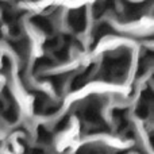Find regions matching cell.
I'll return each mask as SVG.
<instances>
[{
	"mask_svg": "<svg viewBox=\"0 0 154 154\" xmlns=\"http://www.w3.org/2000/svg\"><path fill=\"white\" fill-rule=\"evenodd\" d=\"M92 68H93V66H89L84 73L79 75L75 80H73V82H72V89H77V88L82 87V85H84L85 82H87L88 76H89V75H91V72H92Z\"/></svg>",
	"mask_w": 154,
	"mask_h": 154,
	"instance_id": "7",
	"label": "cell"
},
{
	"mask_svg": "<svg viewBox=\"0 0 154 154\" xmlns=\"http://www.w3.org/2000/svg\"><path fill=\"white\" fill-rule=\"evenodd\" d=\"M10 45L14 48L16 54H19L20 57H24L29 54V49H30V42L27 38H22L18 41H11Z\"/></svg>",
	"mask_w": 154,
	"mask_h": 154,
	"instance_id": "6",
	"label": "cell"
},
{
	"mask_svg": "<svg viewBox=\"0 0 154 154\" xmlns=\"http://www.w3.org/2000/svg\"><path fill=\"white\" fill-rule=\"evenodd\" d=\"M68 23L76 32H82L87 27V8L82 5L80 8L72 10L68 15Z\"/></svg>",
	"mask_w": 154,
	"mask_h": 154,
	"instance_id": "1",
	"label": "cell"
},
{
	"mask_svg": "<svg viewBox=\"0 0 154 154\" xmlns=\"http://www.w3.org/2000/svg\"><path fill=\"white\" fill-rule=\"evenodd\" d=\"M8 27H10V34L14 35V37H18V35L22 32V27H20V23H19V22L10 23L8 24Z\"/></svg>",
	"mask_w": 154,
	"mask_h": 154,
	"instance_id": "11",
	"label": "cell"
},
{
	"mask_svg": "<svg viewBox=\"0 0 154 154\" xmlns=\"http://www.w3.org/2000/svg\"><path fill=\"white\" fill-rule=\"evenodd\" d=\"M57 46H58V38H49V39H46V42L43 43V48L49 49V50L56 49Z\"/></svg>",
	"mask_w": 154,
	"mask_h": 154,
	"instance_id": "13",
	"label": "cell"
},
{
	"mask_svg": "<svg viewBox=\"0 0 154 154\" xmlns=\"http://www.w3.org/2000/svg\"><path fill=\"white\" fill-rule=\"evenodd\" d=\"M0 109H3V103L0 101Z\"/></svg>",
	"mask_w": 154,
	"mask_h": 154,
	"instance_id": "16",
	"label": "cell"
},
{
	"mask_svg": "<svg viewBox=\"0 0 154 154\" xmlns=\"http://www.w3.org/2000/svg\"><path fill=\"white\" fill-rule=\"evenodd\" d=\"M111 34H115V31L108 23L103 22V23L97 24L96 29H95V31H93V45H96L103 37H106V35H111Z\"/></svg>",
	"mask_w": 154,
	"mask_h": 154,
	"instance_id": "4",
	"label": "cell"
},
{
	"mask_svg": "<svg viewBox=\"0 0 154 154\" xmlns=\"http://www.w3.org/2000/svg\"><path fill=\"white\" fill-rule=\"evenodd\" d=\"M30 22H31V24H34L38 30L45 32V34H51V32L54 31L51 22L49 20L48 18H45V16H39V15L32 16V18L30 19Z\"/></svg>",
	"mask_w": 154,
	"mask_h": 154,
	"instance_id": "3",
	"label": "cell"
},
{
	"mask_svg": "<svg viewBox=\"0 0 154 154\" xmlns=\"http://www.w3.org/2000/svg\"><path fill=\"white\" fill-rule=\"evenodd\" d=\"M53 65V62H51V60L49 58V57H41V58H38L37 61H35L34 64V70H39V69H43V68H48V66H51Z\"/></svg>",
	"mask_w": 154,
	"mask_h": 154,
	"instance_id": "9",
	"label": "cell"
},
{
	"mask_svg": "<svg viewBox=\"0 0 154 154\" xmlns=\"http://www.w3.org/2000/svg\"><path fill=\"white\" fill-rule=\"evenodd\" d=\"M150 62H152V51H147L146 54H143V57H142L141 60H139V66H138V76L143 75L145 72H146L147 66L150 65Z\"/></svg>",
	"mask_w": 154,
	"mask_h": 154,
	"instance_id": "8",
	"label": "cell"
},
{
	"mask_svg": "<svg viewBox=\"0 0 154 154\" xmlns=\"http://www.w3.org/2000/svg\"><path fill=\"white\" fill-rule=\"evenodd\" d=\"M3 38V31H2V27H0V39Z\"/></svg>",
	"mask_w": 154,
	"mask_h": 154,
	"instance_id": "15",
	"label": "cell"
},
{
	"mask_svg": "<svg viewBox=\"0 0 154 154\" xmlns=\"http://www.w3.org/2000/svg\"><path fill=\"white\" fill-rule=\"evenodd\" d=\"M54 57L60 61H66L68 57H69V46L64 45L62 48H60L58 50L54 51Z\"/></svg>",
	"mask_w": 154,
	"mask_h": 154,
	"instance_id": "10",
	"label": "cell"
},
{
	"mask_svg": "<svg viewBox=\"0 0 154 154\" xmlns=\"http://www.w3.org/2000/svg\"><path fill=\"white\" fill-rule=\"evenodd\" d=\"M2 66H3V70H4V72H8V70H10L11 61H10V58H8L7 56H4L2 58Z\"/></svg>",
	"mask_w": 154,
	"mask_h": 154,
	"instance_id": "14",
	"label": "cell"
},
{
	"mask_svg": "<svg viewBox=\"0 0 154 154\" xmlns=\"http://www.w3.org/2000/svg\"><path fill=\"white\" fill-rule=\"evenodd\" d=\"M51 80H53V84H54V87H56L57 89H61V88H62V85H64V82H65V75L53 76V77H51Z\"/></svg>",
	"mask_w": 154,
	"mask_h": 154,
	"instance_id": "12",
	"label": "cell"
},
{
	"mask_svg": "<svg viewBox=\"0 0 154 154\" xmlns=\"http://www.w3.org/2000/svg\"><path fill=\"white\" fill-rule=\"evenodd\" d=\"M114 8V0H97L93 5L92 15L93 18H100L107 10H112Z\"/></svg>",
	"mask_w": 154,
	"mask_h": 154,
	"instance_id": "5",
	"label": "cell"
},
{
	"mask_svg": "<svg viewBox=\"0 0 154 154\" xmlns=\"http://www.w3.org/2000/svg\"><path fill=\"white\" fill-rule=\"evenodd\" d=\"M147 3H126V5H125V18H126V20H135V19L141 18L142 14L149 8V5H146Z\"/></svg>",
	"mask_w": 154,
	"mask_h": 154,
	"instance_id": "2",
	"label": "cell"
}]
</instances>
